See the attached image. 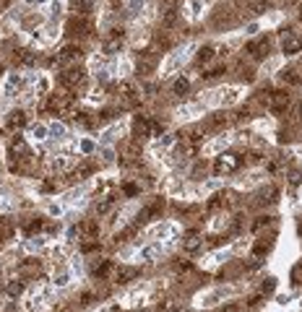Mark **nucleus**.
<instances>
[{
    "instance_id": "9b49d317",
    "label": "nucleus",
    "mask_w": 302,
    "mask_h": 312,
    "mask_svg": "<svg viewBox=\"0 0 302 312\" xmlns=\"http://www.w3.org/2000/svg\"><path fill=\"white\" fill-rule=\"evenodd\" d=\"M227 125H229V114H227V112H214V114L208 117V123H206L208 130H222V128H227Z\"/></svg>"
},
{
    "instance_id": "a878e982",
    "label": "nucleus",
    "mask_w": 302,
    "mask_h": 312,
    "mask_svg": "<svg viewBox=\"0 0 302 312\" xmlns=\"http://www.w3.org/2000/svg\"><path fill=\"white\" fill-rule=\"evenodd\" d=\"M159 252H162V245H149V247H144L138 252V260H154Z\"/></svg>"
},
{
    "instance_id": "a19ab883",
    "label": "nucleus",
    "mask_w": 302,
    "mask_h": 312,
    "mask_svg": "<svg viewBox=\"0 0 302 312\" xmlns=\"http://www.w3.org/2000/svg\"><path fill=\"white\" fill-rule=\"evenodd\" d=\"M60 211H63V208H60V203H50V208H47V213H50V216H60Z\"/></svg>"
},
{
    "instance_id": "20e7f679",
    "label": "nucleus",
    "mask_w": 302,
    "mask_h": 312,
    "mask_svg": "<svg viewBox=\"0 0 302 312\" xmlns=\"http://www.w3.org/2000/svg\"><path fill=\"white\" fill-rule=\"evenodd\" d=\"M156 65H159V57H156V52H154V50L141 52V55H138V60H136V70H138L141 75H151V73L156 70Z\"/></svg>"
},
{
    "instance_id": "37998d69",
    "label": "nucleus",
    "mask_w": 302,
    "mask_h": 312,
    "mask_svg": "<svg viewBox=\"0 0 302 312\" xmlns=\"http://www.w3.org/2000/svg\"><path fill=\"white\" fill-rule=\"evenodd\" d=\"M274 286H276V284H274V279H266V284H263V294H271V291H274Z\"/></svg>"
},
{
    "instance_id": "4be33fe9",
    "label": "nucleus",
    "mask_w": 302,
    "mask_h": 312,
    "mask_svg": "<svg viewBox=\"0 0 302 312\" xmlns=\"http://www.w3.org/2000/svg\"><path fill=\"white\" fill-rule=\"evenodd\" d=\"M8 125L11 128H24L26 125V112L24 109H13L11 117H8Z\"/></svg>"
},
{
    "instance_id": "39448f33",
    "label": "nucleus",
    "mask_w": 302,
    "mask_h": 312,
    "mask_svg": "<svg viewBox=\"0 0 302 312\" xmlns=\"http://www.w3.org/2000/svg\"><path fill=\"white\" fill-rule=\"evenodd\" d=\"M97 237H99V224L94 219H86V221L78 224V240L81 242H92Z\"/></svg>"
},
{
    "instance_id": "9d476101",
    "label": "nucleus",
    "mask_w": 302,
    "mask_h": 312,
    "mask_svg": "<svg viewBox=\"0 0 302 312\" xmlns=\"http://www.w3.org/2000/svg\"><path fill=\"white\" fill-rule=\"evenodd\" d=\"M136 276H138V268L122 265V268H117V273H115V284H131Z\"/></svg>"
},
{
    "instance_id": "f704fd0d",
    "label": "nucleus",
    "mask_w": 302,
    "mask_h": 312,
    "mask_svg": "<svg viewBox=\"0 0 302 312\" xmlns=\"http://www.w3.org/2000/svg\"><path fill=\"white\" fill-rule=\"evenodd\" d=\"M289 114H292V123H302V102H297Z\"/></svg>"
},
{
    "instance_id": "6ab92c4d",
    "label": "nucleus",
    "mask_w": 302,
    "mask_h": 312,
    "mask_svg": "<svg viewBox=\"0 0 302 312\" xmlns=\"http://www.w3.org/2000/svg\"><path fill=\"white\" fill-rule=\"evenodd\" d=\"M37 52H31V50H21L19 55H16V63L19 65H24V68H31V65H37Z\"/></svg>"
},
{
    "instance_id": "412c9836",
    "label": "nucleus",
    "mask_w": 302,
    "mask_h": 312,
    "mask_svg": "<svg viewBox=\"0 0 302 312\" xmlns=\"http://www.w3.org/2000/svg\"><path fill=\"white\" fill-rule=\"evenodd\" d=\"M274 201H276V187L271 185V187H263L261 192H258V201L255 203L258 206H266V203H274Z\"/></svg>"
},
{
    "instance_id": "0eeeda50",
    "label": "nucleus",
    "mask_w": 302,
    "mask_h": 312,
    "mask_svg": "<svg viewBox=\"0 0 302 312\" xmlns=\"http://www.w3.org/2000/svg\"><path fill=\"white\" fill-rule=\"evenodd\" d=\"M89 31H92V24L86 18H81V16H73L68 21V34H73V36H86Z\"/></svg>"
},
{
    "instance_id": "72a5a7b5",
    "label": "nucleus",
    "mask_w": 302,
    "mask_h": 312,
    "mask_svg": "<svg viewBox=\"0 0 302 312\" xmlns=\"http://www.w3.org/2000/svg\"><path fill=\"white\" fill-rule=\"evenodd\" d=\"M99 156H102V162H104V164H112V162H115V151H112L110 146H104Z\"/></svg>"
},
{
    "instance_id": "c9c22d12",
    "label": "nucleus",
    "mask_w": 302,
    "mask_h": 312,
    "mask_svg": "<svg viewBox=\"0 0 302 312\" xmlns=\"http://www.w3.org/2000/svg\"><path fill=\"white\" fill-rule=\"evenodd\" d=\"M60 13H63V6L58 3V0H52V3H50V16H52V18H58Z\"/></svg>"
},
{
    "instance_id": "dca6fc26",
    "label": "nucleus",
    "mask_w": 302,
    "mask_h": 312,
    "mask_svg": "<svg viewBox=\"0 0 302 312\" xmlns=\"http://www.w3.org/2000/svg\"><path fill=\"white\" fill-rule=\"evenodd\" d=\"M224 70H227V65L222 60H211V65L203 68V78H219Z\"/></svg>"
},
{
    "instance_id": "f8f14e48",
    "label": "nucleus",
    "mask_w": 302,
    "mask_h": 312,
    "mask_svg": "<svg viewBox=\"0 0 302 312\" xmlns=\"http://www.w3.org/2000/svg\"><path fill=\"white\" fill-rule=\"evenodd\" d=\"M13 234H16V224L8 216H0V242L13 240Z\"/></svg>"
},
{
    "instance_id": "e433bc0d",
    "label": "nucleus",
    "mask_w": 302,
    "mask_h": 312,
    "mask_svg": "<svg viewBox=\"0 0 302 312\" xmlns=\"http://www.w3.org/2000/svg\"><path fill=\"white\" fill-rule=\"evenodd\" d=\"M39 190H42V192H55V182H52V180H45V182L39 185Z\"/></svg>"
},
{
    "instance_id": "4468645a",
    "label": "nucleus",
    "mask_w": 302,
    "mask_h": 312,
    "mask_svg": "<svg viewBox=\"0 0 302 312\" xmlns=\"http://www.w3.org/2000/svg\"><path fill=\"white\" fill-rule=\"evenodd\" d=\"M201 245H203V240H201V234H198V231H190L188 237L183 240V250H185V252H198Z\"/></svg>"
},
{
    "instance_id": "79ce46f5",
    "label": "nucleus",
    "mask_w": 302,
    "mask_h": 312,
    "mask_svg": "<svg viewBox=\"0 0 302 312\" xmlns=\"http://www.w3.org/2000/svg\"><path fill=\"white\" fill-rule=\"evenodd\" d=\"M128 70H131V63H120L117 65V75H128Z\"/></svg>"
},
{
    "instance_id": "4c0bfd02",
    "label": "nucleus",
    "mask_w": 302,
    "mask_h": 312,
    "mask_svg": "<svg viewBox=\"0 0 302 312\" xmlns=\"http://www.w3.org/2000/svg\"><path fill=\"white\" fill-rule=\"evenodd\" d=\"M125 195H131V198H133V195H138V185L128 182V185H125Z\"/></svg>"
},
{
    "instance_id": "ea45409f",
    "label": "nucleus",
    "mask_w": 302,
    "mask_h": 312,
    "mask_svg": "<svg viewBox=\"0 0 302 312\" xmlns=\"http://www.w3.org/2000/svg\"><path fill=\"white\" fill-rule=\"evenodd\" d=\"M269 224V216H258V221L253 224V231H258V229H261V226H266Z\"/></svg>"
},
{
    "instance_id": "a18cd8bd",
    "label": "nucleus",
    "mask_w": 302,
    "mask_h": 312,
    "mask_svg": "<svg viewBox=\"0 0 302 312\" xmlns=\"http://www.w3.org/2000/svg\"><path fill=\"white\" fill-rule=\"evenodd\" d=\"M26 6H37V3H47V0H24Z\"/></svg>"
},
{
    "instance_id": "aec40b11",
    "label": "nucleus",
    "mask_w": 302,
    "mask_h": 312,
    "mask_svg": "<svg viewBox=\"0 0 302 312\" xmlns=\"http://www.w3.org/2000/svg\"><path fill=\"white\" fill-rule=\"evenodd\" d=\"M115 201H117L115 195H112V192H107V195H104L102 201H97V203H94V211H97V213L102 216V213H107V211H110V208L115 206Z\"/></svg>"
},
{
    "instance_id": "58836bf2",
    "label": "nucleus",
    "mask_w": 302,
    "mask_h": 312,
    "mask_svg": "<svg viewBox=\"0 0 302 312\" xmlns=\"http://www.w3.org/2000/svg\"><path fill=\"white\" fill-rule=\"evenodd\" d=\"M81 151L83 153H92L94 151V141H81Z\"/></svg>"
},
{
    "instance_id": "49530a36",
    "label": "nucleus",
    "mask_w": 302,
    "mask_h": 312,
    "mask_svg": "<svg viewBox=\"0 0 302 312\" xmlns=\"http://www.w3.org/2000/svg\"><path fill=\"white\" fill-rule=\"evenodd\" d=\"M299 70H302V65H299Z\"/></svg>"
},
{
    "instance_id": "a211bd4d",
    "label": "nucleus",
    "mask_w": 302,
    "mask_h": 312,
    "mask_svg": "<svg viewBox=\"0 0 302 312\" xmlns=\"http://www.w3.org/2000/svg\"><path fill=\"white\" fill-rule=\"evenodd\" d=\"M271 8V0H245V11L253 13H266Z\"/></svg>"
},
{
    "instance_id": "473e14b6",
    "label": "nucleus",
    "mask_w": 302,
    "mask_h": 312,
    "mask_svg": "<svg viewBox=\"0 0 302 312\" xmlns=\"http://www.w3.org/2000/svg\"><path fill=\"white\" fill-rule=\"evenodd\" d=\"M224 96H222V104H235L237 99H240V91L237 89H229V91H222Z\"/></svg>"
},
{
    "instance_id": "6e6552de",
    "label": "nucleus",
    "mask_w": 302,
    "mask_h": 312,
    "mask_svg": "<svg viewBox=\"0 0 302 312\" xmlns=\"http://www.w3.org/2000/svg\"><path fill=\"white\" fill-rule=\"evenodd\" d=\"M122 133H125V123H115V125H110V128L99 135V141H102V146H110L112 141L122 138Z\"/></svg>"
},
{
    "instance_id": "ddd939ff",
    "label": "nucleus",
    "mask_w": 302,
    "mask_h": 312,
    "mask_svg": "<svg viewBox=\"0 0 302 312\" xmlns=\"http://www.w3.org/2000/svg\"><path fill=\"white\" fill-rule=\"evenodd\" d=\"M29 138L37 141V143L47 141V138H50V128H47V125H42V123H34V125L29 128Z\"/></svg>"
},
{
    "instance_id": "2eb2a0df",
    "label": "nucleus",
    "mask_w": 302,
    "mask_h": 312,
    "mask_svg": "<svg viewBox=\"0 0 302 312\" xmlns=\"http://www.w3.org/2000/svg\"><path fill=\"white\" fill-rule=\"evenodd\" d=\"M281 81H284L287 86H299V84H302V75H299L297 68H284V70H281Z\"/></svg>"
},
{
    "instance_id": "cd10ccee",
    "label": "nucleus",
    "mask_w": 302,
    "mask_h": 312,
    "mask_svg": "<svg viewBox=\"0 0 302 312\" xmlns=\"http://www.w3.org/2000/svg\"><path fill=\"white\" fill-rule=\"evenodd\" d=\"M217 47H211V45H206V47H201L198 50V63H211L214 57H217V52H214Z\"/></svg>"
},
{
    "instance_id": "2f4dec72",
    "label": "nucleus",
    "mask_w": 302,
    "mask_h": 312,
    "mask_svg": "<svg viewBox=\"0 0 302 312\" xmlns=\"http://www.w3.org/2000/svg\"><path fill=\"white\" fill-rule=\"evenodd\" d=\"M144 8V0H128V16H138Z\"/></svg>"
},
{
    "instance_id": "f03ea898",
    "label": "nucleus",
    "mask_w": 302,
    "mask_h": 312,
    "mask_svg": "<svg viewBox=\"0 0 302 312\" xmlns=\"http://www.w3.org/2000/svg\"><path fill=\"white\" fill-rule=\"evenodd\" d=\"M245 52H247V57H253V60L269 57V55H271V36H258V39H253V42H247V45H245Z\"/></svg>"
},
{
    "instance_id": "c03bdc74",
    "label": "nucleus",
    "mask_w": 302,
    "mask_h": 312,
    "mask_svg": "<svg viewBox=\"0 0 302 312\" xmlns=\"http://www.w3.org/2000/svg\"><path fill=\"white\" fill-rule=\"evenodd\" d=\"M190 16H198V8H201V0H190Z\"/></svg>"
},
{
    "instance_id": "c85d7f7f",
    "label": "nucleus",
    "mask_w": 302,
    "mask_h": 312,
    "mask_svg": "<svg viewBox=\"0 0 302 312\" xmlns=\"http://www.w3.org/2000/svg\"><path fill=\"white\" fill-rule=\"evenodd\" d=\"M172 91H175L177 96H185V94L190 91V81H188V78H177L175 86H172Z\"/></svg>"
},
{
    "instance_id": "f3484780",
    "label": "nucleus",
    "mask_w": 302,
    "mask_h": 312,
    "mask_svg": "<svg viewBox=\"0 0 302 312\" xmlns=\"http://www.w3.org/2000/svg\"><path fill=\"white\" fill-rule=\"evenodd\" d=\"M52 284H55V286H60V289H65V286L70 284V273L65 270V265H55V276H52Z\"/></svg>"
},
{
    "instance_id": "bb28decb",
    "label": "nucleus",
    "mask_w": 302,
    "mask_h": 312,
    "mask_svg": "<svg viewBox=\"0 0 302 312\" xmlns=\"http://www.w3.org/2000/svg\"><path fill=\"white\" fill-rule=\"evenodd\" d=\"M68 135V128L63 125V123H52L50 125V138H55V141H63Z\"/></svg>"
},
{
    "instance_id": "c756f323",
    "label": "nucleus",
    "mask_w": 302,
    "mask_h": 312,
    "mask_svg": "<svg viewBox=\"0 0 302 312\" xmlns=\"http://www.w3.org/2000/svg\"><path fill=\"white\" fill-rule=\"evenodd\" d=\"M34 273H39V265L37 263H24L21 268H19V279H26V276H34Z\"/></svg>"
},
{
    "instance_id": "7ed1b4c3",
    "label": "nucleus",
    "mask_w": 302,
    "mask_h": 312,
    "mask_svg": "<svg viewBox=\"0 0 302 312\" xmlns=\"http://www.w3.org/2000/svg\"><path fill=\"white\" fill-rule=\"evenodd\" d=\"M240 167H242V156H237V153H222L217 159V164H214V172H217V174H232Z\"/></svg>"
},
{
    "instance_id": "5701e85b",
    "label": "nucleus",
    "mask_w": 302,
    "mask_h": 312,
    "mask_svg": "<svg viewBox=\"0 0 302 312\" xmlns=\"http://www.w3.org/2000/svg\"><path fill=\"white\" fill-rule=\"evenodd\" d=\"M58 24H47L45 26V34H37V39H42V42H55V39H58Z\"/></svg>"
},
{
    "instance_id": "423d86ee",
    "label": "nucleus",
    "mask_w": 302,
    "mask_h": 312,
    "mask_svg": "<svg viewBox=\"0 0 302 312\" xmlns=\"http://www.w3.org/2000/svg\"><path fill=\"white\" fill-rule=\"evenodd\" d=\"M289 104H292V94L289 91H274L271 94V102H269V109L276 112V114H281V112L289 109Z\"/></svg>"
},
{
    "instance_id": "b1692460",
    "label": "nucleus",
    "mask_w": 302,
    "mask_h": 312,
    "mask_svg": "<svg viewBox=\"0 0 302 312\" xmlns=\"http://www.w3.org/2000/svg\"><path fill=\"white\" fill-rule=\"evenodd\" d=\"M6 294H8V297H21V294H24V281H21V279L8 281V284H6Z\"/></svg>"
},
{
    "instance_id": "1a4fd4ad",
    "label": "nucleus",
    "mask_w": 302,
    "mask_h": 312,
    "mask_svg": "<svg viewBox=\"0 0 302 312\" xmlns=\"http://www.w3.org/2000/svg\"><path fill=\"white\" fill-rule=\"evenodd\" d=\"M281 50H284L287 55H297V52L302 50V39H299V36H294L292 31H289V34H284V39H281Z\"/></svg>"
},
{
    "instance_id": "7c9ffc66",
    "label": "nucleus",
    "mask_w": 302,
    "mask_h": 312,
    "mask_svg": "<svg viewBox=\"0 0 302 312\" xmlns=\"http://www.w3.org/2000/svg\"><path fill=\"white\" fill-rule=\"evenodd\" d=\"M21 81H24V78H21L19 73H11V75H8V84H6V96H11V94H13V89H16V86H21Z\"/></svg>"
},
{
    "instance_id": "f257e3e1",
    "label": "nucleus",
    "mask_w": 302,
    "mask_h": 312,
    "mask_svg": "<svg viewBox=\"0 0 302 312\" xmlns=\"http://www.w3.org/2000/svg\"><path fill=\"white\" fill-rule=\"evenodd\" d=\"M58 84H60L63 89H68V91H81V89L86 86V70H83L81 65H70V68L60 70Z\"/></svg>"
},
{
    "instance_id": "393cba45",
    "label": "nucleus",
    "mask_w": 302,
    "mask_h": 312,
    "mask_svg": "<svg viewBox=\"0 0 302 312\" xmlns=\"http://www.w3.org/2000/svg\"><path fill=\"white\" fill-rule=\"evenodd\" d=\"M45 247H47V237H31L26 242V250L29 252H39V250H45Z\"/></svg>"
}]
</instances>
